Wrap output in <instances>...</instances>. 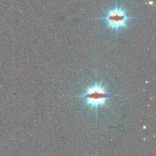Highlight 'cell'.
<instances>
[{"label": "cell", "instance_id": "6da1fadb", "mask_svg": "<svg viewBox=\"0 0 156 156\" xmlns=\"http://www.w3.org/2000/svg\"><path fill=\"white\" fill-rule=\"evenodd\" d=\"M114 96L115 95L108 92L103 84L95 82L87 87L85 92L77 97L83 98L86 106L95 111L97 114L99 108L101 107L107 106V101Z\"/></svg>", "mask_w": 156, "mask_h": 156}, {"label": "cell", "instance_id": "7a4b0ae2", "mask_svg": "<svg viewBox=\"0 0 156 156\" xmlns=\"http://www.w3.org/2000/svg\"><path fill=\"white\" fill-rule=\"evenodd\" d=\"M101 19L105 21L108 28L117 33L122 29L127 28L128 21L133 19V18L129 15L126 9L116 2L114 7L108 9Z\"/></svg>", "mask_w": 156, "mask_h": 156}]
</instances>
